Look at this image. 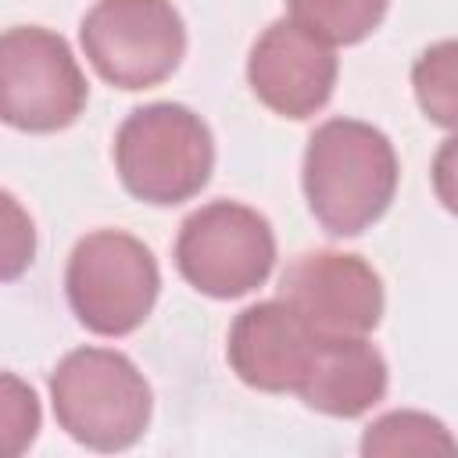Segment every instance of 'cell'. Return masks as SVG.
Returning <instances> with one entry per match:
<instances>
[{
	"label": "cell",
	"instance_id": "2e32d148",
	"mask_svg": "<svg viewBox=\"0 0 458 458\" xmlns=\"http://www.w3.org/2000/svg\"><path fill=\"white\" fill-rule=\"evenodd\" d=\"M4 204H7V222H11V233H7V258H4V279H14L29 261H32V250H36V236H32V222L18 211L14 197L4 193Z\"/></svg>",
	"mask_w": 458,
	"mask_h": 458
},
{
	"label": "cell",
	"instance_id": "30bf717a",
	"mask_svg": "<svg viewBox=\"0 0 458 458\" xmlns=\"http://www.w3.org/2000/svg\"><path fill=\"white\" fill-rule=\"evenodd\" d=\"M322 333L308 326L283 297L243 308L229 326V369L261 394H297Z\"/></svg>",
	"mask_w": 458,
	"mask_h": 458
},
{
	"label": "cell",
	"instance_id": "5bb4252c",
	"mask_svg": "<svg viewBox=\"0 0 458 458\" xmlns=\"http://www.w3.org/2000/svg\"><path fill=\"white\" fill-rule=\"evenodd\" d=\"M411 89L433 125L458 132V39H440L415 57Z\"/></svg>",
	"mask_w": 458,
	"mask_h": 458
},
{
	"label": "cell",
	"instance_id": "7a4b0ae2",
	"mask_svg": "<svg viewBox=\"0 0 458 458\" xmlns=\"http://www.w3.org/2000/svg\"><path fill=\"white\" fill-rule=\"evenodd\" d=\"M57 426L89 451L132 447L154 411V394L136 361L114 347H75L50 372Z\"/></svg>",
	"mask_w": 458,
	"mask_h": 458
},
{
	"label": "cell",
	"instance_id": "8fae6325",
	"mask_svg": "<svg viewBox=\"0 0 458 458\" xmlns=\"http://www.w3.org/2000/svg\"><path fill=\"white\" fill-rule=\"evenodd\" d=\"M390 369L386 358L365 336H329L322 333L315 361L297 386V397L322 415L358 419L386 397Z\"/></svg>",
	"mask_w": 458,
	"mask_h": 458
},
{
	"label": "cell",
	"instance_id": "e0dca14e",
	"mask_svg": "<svg viewBox=\"0 0 458 458\" xmlns=\"http://www.w3.org/2000/svg\"><path fill=\"white\" fill-rule=\"evenodd\" d=\"M429 175H433V193H437V200L458 218V132L440 143Z\"/></svg>",
	"mask_w": 458,
	"mask_h": 458
},
{
	"label": "cell",
	"instance_id": "9a60e30c",
	"mask_svg": "<svg viewBox=\"0 0 458 458\" xmlns=\"http://www.w3.org/2000/svg\"><path fill=\"white\" fill-rule=\"evenodd\" d=\"M4 451L14 458L25 451V444L36 440L39 429V404H36V390L25 386L18 376H4Z\"/></svg>",
	"mask_w": 458,
	"mask_h": 458
},
{
	"label": "cell",
	"instance_id": "52a82bcc",
	"mask_svg": "<svg viewBox=\"0 0 458 458\" xmlns=\"http://www.w3.org/2000/svg\"><path fill=\"white\" fill-rule=\"evenodd\" d=\"M86 75L64 36L14 25L0 39V114L21 132L68 129L86 107Z\"/></svg>",
	"mask_w": 458,
	"mask_h": 458
},
{
	"label": "cell",
	"instance_id": "9c48e42d",
	"mask_svg": "<svg viewBox=\"0 0 458 458\" xmlns=\"http://www.w3.org/2000/svg\"><path fill=\"white\" fill-rule=\"evenodd\" d=\"M336 72L333 47L290 18L272 21L247 54V82L254 97L279 118L293 122L311 118L329 104Z\"/></svg>",
	"mask_w": 458,
	"mask_h": 458
},
{
	"label": "cell",
	"instance_id": "6da1fadb",
	"mask_svg": "<svg viewBox=\"0 0 458 458\" xmlns=\"http://www.w3.org/2000/svg\"><path fill=\"white\" fill-rule=\"evenodd\" d=\"M397 154L383 129L358 118L322 122L304 147L308 211L329 236H358L379 222L397 193Z\"/></svg>",
	"mask_w": 458,
	"mask_h": 458
},
{
	"label": "cell",
	"instance_id": "3957f363",
	"mask_svg": "<svg viewBox=\"0 0 458 458\" xmlns=\"http://www.w3.org/2000/svg\"><path fill=\"white\" fill-rule=\"evenodd\" d=\"M215 168L208 122L186 104L157 100L125 114L114 132V172L122 186L154 208L197 197Z\"/></svg>",
	"mask_w": 458,
	"mask_h": 458
},
{
	"label": "cell",
	"instance_id": "4fadbf2b",
	"mask_svg": "<svg viewBox=\"0 0 458 458\" xmlns=\"http://www.w3.org/2000/svg\"><path fill=\"white\" fill-rule=\"evenodd\" d=\"M286 7L290 21L329 47H354L379 29L390 0H286Z\"/></svg>",
	"mask_w": 458,
	"mask_h": 458
},
{
	"label": "cell",
	"instance_id": "5b68a950",
	"mask_svg": "<svg viewBox=\"0 0 458 458\" xmlns=\"http://www.w3.org/2000/svg\"><path fill=\"white\" fill-rule=\"evenodd\" d=\"M272 265L276 233L261 211L240 200H211L179 225L175 268L204 297H243L272 276Z\"/></svg>",
	"mask_w": 458,
	"mask_h": 458
},
{
	"label": "cell",
	"instance_id": "277c9868",
	"mask_svg": "<svg viewBox=\"0 0 458 458\" xmlns=\"http://www.w3.org/2000/svg\"><path fill=\"white\" fill-rule=\"evenodd\" d=\"M72 315L97 336H129L147 322L161 293V272L143 240L122 229L86 233L64 268Z\"/></svg>",
	"mask_w": 458,
	"mask_h": 458
},
{
	"label": "cell",
	"instance_id": "8992f818",
	"mask_svg": "<svg viewBox=\"0 0 458 458\" xmlns=\"http://www.w3.org/2000/svg\"><path fill=\"white\" fill-rule=\"evenodd\" d=\"M93 72L118 89L165 82L186 54V21L172 0H97L79 21Z\"/></svg>",
	"mask_w": 458,
	"mask_h": 458
},
{
	"label": "cell",
	"instance_id": "7c38bea8",
	"mask_svg": "<svg viewBox=\"0 0 458 458\" xmlns=\"http://www.w3.org/2000/svg\"><path fill=\"white\" fill-rule=\"evenodd\" d=\"M361 454H458V440L437 415L401 408L365 426Z\"/></svg>",
	"mask_w": 458,
	"mask_h": 458
},
{
	"label": "cell",
	"instance_id": "ba28073f",
	"mask_svg": "<svg viewBox=\"0 0 458 458\" xmlns=\"http://www.w3.org/2000/svg\"><path fill=\"white\" fill-rule=\"evenodd\" d=\"M279 297L329 336H369L386 308L376 268L344 250L297 254L279 276Z\"/></svg>",
	"mask_w": 458,
	"mask_h": 458
}]
</instances>
